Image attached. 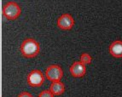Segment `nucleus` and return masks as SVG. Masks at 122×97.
Returning <instances> with one entry per match:
<instances>
[{
  "instance_id": "f03ea898",
  "label": "nucleus",
  "mask_w": 122,
  "mask_h": 97,
  "mask_svg": "<svg viewBox=\"0 0 122 97\" xmlns=\"http://www.w3.org/2000/svg\"><path fill=\"white\" fill-rule=\"evenodd\" d=\"M3 15L8 20H15L21 13L20 7L15 2H9L3 7Z\"/></svg>"
},
{
  "instance_id": "f257e3e1",
  "label": "nucleus",
  "mask_w": 122,
  "mask_h": 97,
  "mask_svg": "<svg viewBox=\"0 0 122 97\" xmlns=\"http://www.w3.org/2000/svg\"><path fill=\"white\" fill-rule=\"evenodd\" d=\"M20 50L21 55L26 58H33L39 53V44L33 39H26L20 45Z\"/></svg>"
},
{
  "instance_id": "20e7f679",
  "label": "nucleus",
  "mask_w": 122,
  "mask_h": 97,
  "mask_svg": "<svg viewBox=\"0 0 122 97\" xmlns=\"http://www.w3.org/2000/svg\"><path fill=\"white\" fill-rule=\"evenodd\" d=\"M63 76V71L58 65H51L45 70V78L51 82L61 81Z\"/></svg>"
},
{
  "instance_id": "1a4fd4ad",
  "label": "nucleus",
  "mask_w": 122,
  "mask_h": 97,
  "mask_svg": "<svg viewBox=\"0 0 122 97\" xmlns=\"http://www.w3.org/2000/svg\"><path fill=\"white\" fill-rule=\"evenodd\" d=\"M92 56H91V55L90 54H88V53H84V54H82L81 55H80V57H79V61L81 63H83L84 65H89L92 63Z\"/></svg>"
},
{
  "instance_id": "6e6552de",
  "label": "nucleus",
  "mask_w": 122,
  "mask_h": 97,
  "mask_svg": "<svg viewBox=\"0 0 122 97\" xmlns=\"http://www.w3.org/2000/svg\"><path fill=\"white\" fill-rule=\"evenodd\" d=\"M50 90L54 95H61L65 91V86L61 81L52 82L50 86Z\"/></svg>"
},
{
  "instance_id": "39448f33",
  "label": "nucleus",
  "mask_w": 122,
  "mask_h": 97,
  "mask_svg": "<svg viewBox=\"0 0 122 97\" xmlns=\"http://www.w3.org/2000/svg\"><path fill=\"white\" fill-rule=\"evenodd\" d=\"M74 25V20L70 14H63L57 19V26L61 30H70Z\"/></svg>"
},
{
  "instance_id": "423d86ee",
  "label": "nucleus",
  "mask_w": 122,
  "mask_h": 97,
  "mask_svg": "<svg viewBox=\"0 0 122 97\" xmlns=\"http://www.w3.org/2000/svg\"><path fill=\"white\" fill-rule=\"evenodd\" d=\"M70 73L74 78H81L86 73V65H84L80 61H75L71 65L69 68Z\"/></svg>"
},
{
  "instance_id": "7ed1b4c3",
  "label": "nucleus",
  "mask_w": 122,
  "mask_h": 97,
  "mask_svg": "<svg viewBox=\"0 0 122 97\" xmlns=\"http://www.w3.org/2000/svg\"><path fill=\"white\" fill-rule=\"evenodd\" d=\"M45 76L43 74V73L38 69H34L33 71H31L28 73L26 77V81L29 86L31 87H40L45 82Z\"/></svg>"
},
{
  "instance_id": "9d476101",
  "label": "nucleus",
  "mask_w": 122,
  "mask_h": 97,
  "mask_svg": "<svg viewBox=\"0 0 122 97\" xmlns=\"http://www.w3.org/2000/svg\"><path fill=\"white\" fill-rule=\"evenodd\" d=\"M55 95L51 92L50 89H45V90L41 91L40 94L38 95V97H54Z\"/></svg>"
},
{
  "instance_id": "0eeeda50",
  "label": "nucleus",
  "mask_w": 122,
  "mask_h": 97,
  "mask_svg": "<svg viewBox=\"0 0 122 97\" xmlns=\"http://www.w3.org/2000/svg\"><path fill=\"white\" fill-rule=\"evenodd\" d=\"M109 53L115 58H122V41H114L109 46Z\"/></svg>"
},
{
  "instance_id": "9b49d317",
  "label": "nucleus",
  "mask_w": 122,
  "mask_h": 97,
  "mask_svg": "<svg viewBox=\"0 0 122 97\" xmlns=\"http://www.w3.org/2000/svg\"><path fill=\"white\" fill-rule=\"evenodd\" d=\"M18 97H33V95H31L30 93H28V92H21L18 95Z\"/></svg>"
}]
</instances>
